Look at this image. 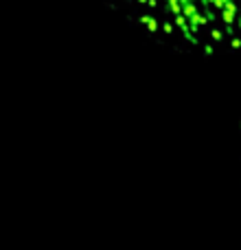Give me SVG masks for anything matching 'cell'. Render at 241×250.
I'll use <instances>...</instances> for the list:
<instances>
[{
    "label": "cell",
    "instance_id": "obj_1",
    "mask_svg": "<svg viewBox=\"0 0 241 250\" xmlns=\"http://www.w3.org/2000/svg\"><path fill=\"white\" fill-rule=\"evenodd\" d=\"M147 35L202 55L241 48V0H127Z\"/></svg>",
    "mask_w": 241,
    "mask_h": 250
},
{
    "label": "cell",
    "instance_id": "obj_2",
    "mask_svg": "<svg viewBox=\"0 0 241 250\" xmlns=\"http://www.w3.org/2000/svg\"><path fill=\"white\" fill-rule=\"evenodd\" d=\"M237 147H239V167H241V119H239V127H237Z\"/></svg>",
    "mask_w": 241,
    "mask_h": 250
}]
</instances>
